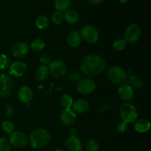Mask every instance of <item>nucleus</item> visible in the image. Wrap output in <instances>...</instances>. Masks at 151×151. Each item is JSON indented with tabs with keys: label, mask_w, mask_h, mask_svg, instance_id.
<instances>
[{
	"label": "nucleus",
	"mask_w": 151,
	"mask_h": 151,
	"mask_svg": "<svg viewBox=\"0 0 151 151\" xmlns=\"http://www.w3.org/2000/svg\"><path fill=\"white\" fill-rule=\"evenodd\" d=\"M88 1L90 4H94V5H97V4H101L104 0H88Z\"/></svg>",
	"instance_id": "38"
},
{
	"label": "nucleus",
	"mask_w": 151,
	"mask_h": 151,
	"mask_svg": "<svg viewBox=\"0 0 151 151\" xmlns=\"http://www.w3.org/2000/svg\"><path fill=\"white\" fill-rule=\"evenodd\" d=\"M11 145L7 139L0 137V151H10Z\"/></svg>",
	"instance_id": "32"
},
{
	"label": "nucleus",
	"mask_w": 151,
	"mask_h": 151,
	"mask_svg": "<svg viewBox=\"0 0 151 151\" xmlns=\"http://www.w3.org/2000/svg\"><path fill=\"white\" fill-rule=\"evenodd\" d=\"M39 60L42 65H49L52 61V56L48 53H43L39 58Z\"/></svg>",
	"instance_id": "33"
},
{
	"label": "nucleus",
	"mask_w": 151,
	"mask_h": 151,
	"mask_svg": "<svg viewBox=\"0 0 151 151\" xmlns=\"http://www.w3.org/2000/svg\"><path fill=\"white\" fill-rule=\"evenodd\" d=\"M82 39L88 44H94L99 39V32L94 27L91 25H85L81 30Z\"/></svg>",
	"instance_id": "8"
},
{
	"label": "nucleus",
	"mask_w": 151,
	"mask_h": 151,
	"mask_svg": "<svg viewBox=\"0 0 151 151\" xmlns=\"http://www.w3.org/2000/svg\"><path fill=\"white\" fill-rule=\"evenodd\" d=\"M77 91L82 94L92 93L96 88V83L91 78H82L77 83Z\"/></svg>",
	"instance_id": "9"
},
{
	"label": "nucleus",
	"mask_w": 151,
	"mask_h": 151,
	"mask_svg": "<svg viewBox=\"0 0 151 151\" xmlns=\"http://www.w3.org/2000/svg\"><path fill=\"white\" fill-rule=\"evenodd\" d=\"M10 66V59L6 54L0 55V70H6Z\"/></svg>",
	"instance_id": "27"
},
{
	"label": "nucleus",
	"mask_w": 151,
	"mask_h": 151,
	"mask_svg": "<svg viewBox=\"0 0 151 151\" xmlns=\"http://www.w3.org/2000/svg\"><path fill=\"white\" fill-rule=\"evenodd\" d=\"M50 140V133L43 128H37L30 134L28 142L33 149H42L48 145Z\"/></svg>",
	"instance_id": "2"
},
{
	"label": "nucleus",
	"mask_w": 151,
	"mask_h": 151,
	"mask_svg": "<svg viewBox=\"0 0 151 151\" xmlns=\"http://www.w3.org/2000/svg\"><path fill=\"white\" fill-rule=\"evenodd\" d=\"M29 46L25 42H17L12 47L11 52L16 58H23L29 53Z\"/></svg>",
	"instance_id": "13"
},
{
	"label": "nucleus",
	"mask_w": 151,
	"mask_h": 151,
	"mask_svg": "<svg viewBox=\"0 0 151 151\" xmlns=\"http://www.w3.org/2000/svg\"><path fill=\"white\" fill-rule=\"evenodd\" d=\"M109 79L115 84H123L128 79V74L119 66H111L107 71Z\"/></svg>",
	"instance_id": "3"
},
{
	"label": "nucleus",
	"mask_w": 151,
	"mask_h": 151,
	"mask_svg": "<svg viewBox=\"0 0 151 151\" xmlns=\"http://www.w3.org/2000/svg\"><path fill=\"white\" fill-rule=\"evenodd\" d=\"M118 1H119V2L122 3V4H125V3L128 2V1H129V0H118Z\"/></svg>",
	"instance_id": "39"
},
{
	"label": "nucleus",
	"mask_w": 151,
	"mask_h": 151,
	"mask_svg": "<svg viewBox=\"0 0 151 151\" xmlns=\"http://www.w3.org/2000/svg\"><path fill=\"white\" fill-rule=\"evenodd\" d=\"M72 106V110L75 113H85L89 109V103L85 99H78L75 102H73Z\"/></svg>",
	"instance_id": "18"
},
{
	"label": "nucleus",
	"mask_w": 151,
	"mask_h": 151,
	"mask_svg": "<svg viewBox=\"0 0 151 151\" xmlns=\"http://www.w3.org/2000/svg\"><path fill=\"white\" fill-rule=\"evenodd\" d=\"M5 114L7 116L11 117L13 115V109L10 105H7L5 107Z\"/></svg>",
	"instance_id": "36"
},
{
	"label": "nucleus",
	"mask_w": 151,
	"mask_h": 151,
	"mask_svg": "<svg viewBox=\"0 0 151 151\" xmlns=\"http://www.w3.org/2000/svg\"><path fill=\"white\" fill-rule=\"evenodd\" d=\"M27 72V66L23 61H16L10 64L9 67L10 75L16 78L24 76Z\"/></svg>",
	"instance_id": "11"
},
{
	"label": "nucleus",
	"mask_w": 151,
	"mask_h": 151,
	"mask_svg": "<svg viewBox=\"0 0 151 151\" xmlns=\"http://www.w3.org/2000/svg\"><path fill=\"white\" fill-rule=\"evenodd\" d=\"M119 114L123 121L127 123L135 122L138 116V112L134 105L125 103L119 107Z\"/></svg>",
	"instance_id": "4"
},
{
	"label": "nucleus",
	"mask_w": 151,
	"mask_h": 151,
	"mask_svg": "<svg viewBox=\"0 0 151 151\" xmlns=\"http://www.w3.org/2000/svg\"><path fill=\"white\" fill-rule=\"evenodd\" d=\"M13 81L11 76L5 73L0 74V97H7L13 90Z\"/></svg>",
	"instance_id": "7"
},
{
	"label": "nucleus",
	"mask_w": 151,
	"mask_h": 151,
	"mask_svg": "<svg viewBox=\"0 0 151 151\" xmlns=\"http://www.w3.org/2000/svg\"><path fill=\"white\" fill-rule=\"evenodd\" d=\"M104 58L97 55H87L82 59L81 71L87 78H92L103 73L106 69Z\"/></svg>",
	"instance_id": "1"
},
{
	"label": "nucleus",
	"mask_w": 151,
	"mask_h": 151,
	"mask_svg": "<svg viewBox=\"0 0 151 151\" xmlns=\"http://www.w3.org/2000/svg\"><path fill=\"white\" fill-rule=\"evenodd\" d=\"M134 129L137 132L144 134L150 129V122L145 118H141L137 120L134 123Z\"/></svg>",
	"instance_id": "19"
},
{
	"label": "nucleus",
	"mask_w": 151,
	"mask_h": 151,
	"mask_svg": "<svg viewBox=\"0 0 151 151\" xmlns=\"http://www.w3.org/2000/svg\"><path fill=\"white\" fill-rule=\"evenodd\" d=\"M63 20H64V16H63V13L62 12L57 10L55 13H53L52 16V22H53V24L56 25L61 24Z\"/></svg>",
	"instance_id": "30"
},
{
	"label": "nucleus",
	"mask_w": 151,
	"mask_h": 151,
	"mask_svg": "<svg viewBox=\"0 0 151 151\" xmlns=\"http://www.w3.org/2000/svg\"><path fill=\"white\" fill-rule=\"evenodd\" d=\"M60 103L62 107L64 109H70L73 104V99L69 94H63L60 97Z\"/></svg>",
	"instance_id": "26"
},
{
	"label": "nucleus",
	"mask_w": 151,
	"mask_h": 151,
	"mask_svg": "<svg viewBox=\"0 0 151 151\" xmlns=\"http://www.w3.org/2000/svg\"><path fill=\"white\" fill-rule=\"evenodd\" d=\"M50 74L48 66H45V65H41V66H38L35 70V76L38 81H44L48 78Z\"/></svg>",
	"instance_id": "20"
},
{
	"label": "nucleus",
	"mask_w": 151,
	"mask_h": 151,
	"mask_svg": "<svg viewBox=\"0 0 151 151\" xmlns=\"http://www.w3.org/2000/svg\"><path fill=\"white\" fill-rule=\"evenodd\" d=\"M66 151H82L81 141L77 137H69L65 142Z\"/></svg>",
	"instance_id": "16"
},
{
	"label": "nucleus",
	"mask_w": 151,
	"mask_h": 151,
	"mask_svg": "<svg viewBox=\"0 0 151 151\" xmlns=\"http://www.w3.org/2000/svg\"><path fill=\"white\" fill-rule=\"evenodd\" d=\"M142 30L140 27L137 24H131L125 29L124 32V39L130 44L137 43L140 39Z\"/></svg>",
	"instance_id": "6"
},
{
	"label": "nucleus",
	"mask_w": 151,
	"mask_h": 151,
	"mask_svg": "<svg viewBox=\"0 0 151 151\" xmlns=\"http://www.w3.org/2000/svg\"><path fill=\"white\" fill-rule=\"evenodd\" d=\"M10 145L16 148L25 147L28 143V138L24 133L22 131H14L10 137Z\"/></svg>",
	"instance_id": "10"
},
{
	"label": "nucleus",
	"mask_w": 151,
	"mask_h": 151,
	"mask_svg": "<svg viewBox=\"0 0 151 151\" xmlns=\"http://www.w3.org/2000/svg\"><path fill=\"white\" fill-rule=\"evenodd\" d=\"M68 79L72 82H78L81 80V75L78 72H72L68 76Z\"/></svg>",
	"instance_id": "35"
},
{
	"label": "nucleus",
	"mask_w": 151,
	"mask_h": 151,
	"mask_svg": "<svg viewBox=\"0 0 151 151\" xmlns=\"http://www.w3.org/2000/svg\"><path fill=\"white\" fill-rule=\"evenodd\" d=\"M50 25V20L48 18L44 15H41L35 19V26L40 29H47Z\"/></svg>",
	"instance_id": "24"
},
{
	"label": "nucleus",
	"mask_w": 151,
	"mask_h": 151,
	"mask_svg": "<svg viewBox=\"0 0 151 151\" xmlns=\"http://www.w3.org/2000/svg\"><path fill=\"white\" fill-rule=\"evenodd\" d=\"M118 94L122 100L129 102L134 97V88H131L128 83H123L118 88Z\"/></svg>",
	"instance_id": "14"
},
{
	"label": "nucleus",
	"mask_w": 151,
	"mask_h": 151,
	"mask_svg": "<svg viewBox=\"0 0 151 151\" xmlns=\"http://www.w3.org/2000/svg\"><path fill=\"white\" fill-rule=\"evenodd\" d=\"M48 66L50 73H51V75L54 78H58V79L63 78L67 73L66 64L63 60L60 59L52 60Z\"/></svg>",
	"instance_id": "5"
},
{
	"label": "nucleus",
	"mask_w": 151,
	"mask_h": 151,
	"mask_svg": "<svg viewBox=\"0 0 151 151\" xmlns=\"http://www.w3.org/2000/svg\"><path fill=\"white\" fill-rule=\"evenodd\" d=\"M71 5V0H54V6L58 11L64 12L69 10Z\"/></svg>",
	"instance_id": "23"
},
{
	"label": "nucleus",
	"mask_w": 151,
	"mask_h": 151,
	"mask_svg": "<svg viewBox=\"0 0 151 151\" xmlns=\"http://www.w3.org/2000/svg\"><path fill=\"white\" fill-rule=\"evenodd\" d=\"M147 151H151V149H150V148H149V149H148V150H147Z\"/></svg>",
	"instance_id": "41"
},
{
	"label": "nucleus",
	"mask_w": 151,
	"mask_h": 151,
	"mask_svg": "<svg viewBox=\"0 0 151 151\" xmlns=\"http://www.w3.org/2000/svg\"><path fill=\"white\" fill-rule=\"evenodd\" d=\"M33 97V91L28 86H23L18 91V98L22 103L26 105H29L32 102Z\"/></svg>",
	"instance_id": "12"
},
{
	"label": "nucleus",
	"mask_w": 151,
	"mask_h": 151,
	"mask_svg": "<svg viewBox=\"0 0 151 151\" xmlns=\"http://www.w3.org/2000/svg\"><path fill=\"white\" fill-rule=\"evenodd\" d=\"M53 151H66L65 150H63V149H56V150H53Z\"/></svg>",
	"instance_id": "40"
},
{
	"label": "nucleus",
	"mask_w": 151,
	"mask_h": 151,
	"mask_svg": "<svg viewBox=\"0 0 151 151\" xmlns=\"http://www.w3.org/2000/svg\"><path fill=\"white\" fill-rule=\"evenodd\" d=\"M99 147L100 146H99L98 142L94 139H90L86 143V151H98Z\"/></svg>",
	"instance_id": "29"
},
{
	"label": "nucleus",
	"mask_w": 151,
	"mask_h": 151,
	"mask_svg": "<svg viewBox=\"0 0 151 151\" xmlns=\"http://www.w3.org/2000/svg\"><path fill=\"white\" fill-rule=\"evenodd\" d=\"M82 38L81 33L78 30H73L68 35L66 42L67 44L72 48H77L81 44Z\"/></svg>",
	"instance_id": "17"
},
{
	"label": "nucleus",
	"mask_w": 151,
	"mask_h": 151,
	"mask_svg": "<svg viewBox=\"0 0 151 151\" xmlns=\"http://www.w3.org/2000/svg\"><path fill=\"white\" fill-rule=\"evenodd\" d=\"M116 130L120 134H123V133L126 132V131L128 130V123L125 121L119 122L118 123L117 126H116Z\"/></svg>",
	"instance_id": "34"
},
{
	"label": "nucleus",
	"mask_w": 151,
	"mask_h": 151,
	"mask_svg": "<svg viewBox=\"0 0 151 151\" xmlns=\"http://www.w3.org/2000/svg\"><path fill=\"white\" fill-rule=\"evenodd\" d=\"M127 80H128V84L132 88L139 89L143 86L142 80L137 75H131Z\"/></svg>",
	"instance_id": "22"
},
{
	"label": "nucleus",
	"mask_w": 151,
	"mask_h": 151,
	"mask_svg": "<svg viewBox=\"0 0 151 151\" xmlns=\"http://www.w3.org/2000/svg\"><path fill=\"white\" fill-rule=\"evenodd\" d=\"M63 16H64V19L66 21V22L71 24L77 23L80 19L79 13L75 10H69V9L68 10H66Z\"/></svg>",
	"instance_id": "21"
},
{
	"label": "nucleus",
	"mask_w": 151,
	"mask_h": 151,
	"mask_svg": "<svg viewBox=\"0 0 151 151\" xmlns=\"http://www.w3.org/2000/svg\"><path fill=\"white\" fill-rule=\"evenodd\" d=\"M127 42L125 40L122 38H117L115 40L113 43V48L116 51H122L125 49V46H126Z\"/></svg>",
	"instance_id": "31"
},
{
	"label": "nucleus",
	"mask_w": 151,
	"mask_h": 151,
	"mask_svg": "<svg viewBox=\"0 0 151 151\" xmlns=\"http://www.w3.org/2000/svg\"><path fill=\"white\" fill-rule=\"evenodd\" d=\"M1 128L6 134H11L15 131V125L10 120H4L1 123Z\"/></svg>",
	"instance_id": "28"
},
{
	"label": "nucleus",
	"mask_w": 151,
	"mask_h": 151,
	"mask_svg": "<svg viewBox=\"0 0 151 151\" xmlns=\"http://www.w3.org/2000/svg\"><path fill=\"white\" fill-rule=\"evenodd\" d=\"M45 42L44 40L41 38H36L34 39L33 41L31 42L30 44V48L31 50H33L34 52H40L43 51L45 48Z\"/></svg>",
	"instance_id": "25"
},
{
	"label": "nucleus",
	"mask_w": 151,
	"mask_h": 151,
	"mask_svg": "<svg viewBox=\"0 0 151 151\" xmlns=\"http://www.w3.org/2000/svg\"><path fill=\"white\" fill-rule=\"evenodd\" d=\"M76 119V113L71 109H65L60 115V122L66 125H71L74 124Z\"/></svg>",
	"instance_id": "15"
},
{
	"label": "nucleus",
	"mask_w": 151,
	"mask_h": 151,
	"mask_svg": "<svg viewBox=\"0 0 151 151\" xmlns=\"http://www.w3.org/2000/svg\"><path fill=\"white\" fill-rule=\"evenodd\" d=\"M69 133L70 134V137H76L77 134H78V131H77L76 128H72L69 129Z\"/></svg>",
	"instance_id": "37"
}]
</instances>
